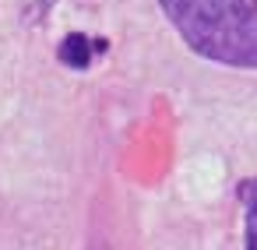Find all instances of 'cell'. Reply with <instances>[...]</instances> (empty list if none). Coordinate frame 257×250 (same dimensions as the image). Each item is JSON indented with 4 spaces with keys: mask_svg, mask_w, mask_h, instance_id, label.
Segmentation results:
<instances>
[{
    "mask_svg": "<svg viewBox=\"0 0 257 250\" xmlns=\"http://www.w3.org/2000/svg\"><path fill=\"white\" fill-rule=\"evenodd\" d=\"M159 8L201 60L257 71V0H159Z\"/></svg>",
    "mask_w": 257,
    "mask_h": 250,
    "instance_id": "cell-1",
    "label": "cell"
},
{
    "mask_svg": "<svg viewBox=\"0 0 257 250\" xmlns=\"http://www.w3.org/2000/svg\"><path fill=\"white\" fill-rule=\"evenodd\" d=\"M106 39H95V36H85V32H74V36H64L60 50H57V60L71 71H88L92 60L99 53H106Z\"/></svg>",
    "mask_w": 257,
    "mask_h": 250,
    "instance_id": "cell-2",
    "label": "cell"
},
{
    "mask_svg": "<svg viewBox=\"0 0 257 250\" xmlns=\"http://www.w3.org/2000/svg\"><path fill=\"white\" fill-rule=\"evenodd\" d=\"M236 201L243 204V250H257V176L236 183Z\"/></svg>",
    "mask_w": 257,
    "mask_h": 250,
    "instance_id": "cell-3",
    "label": "cell"
}]
</instances>
